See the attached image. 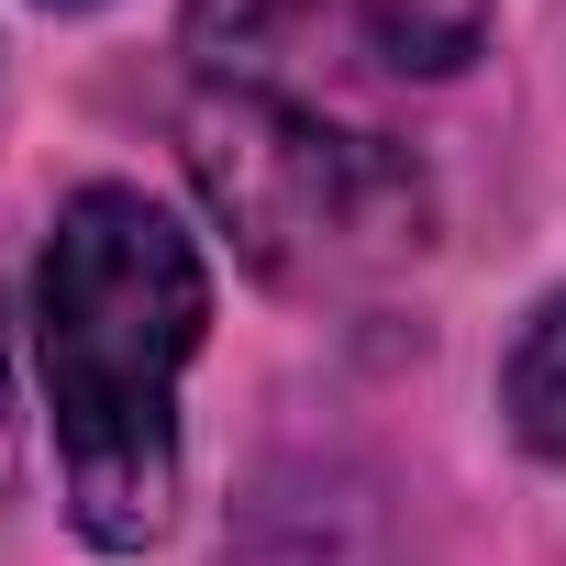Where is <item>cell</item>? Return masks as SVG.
I'll return each mask as SVG.
<instances>
[{"label":"cell","instance_id":"obj_1","mask_svg":"<svg viewBox=\"0 0 566 566\" xmlns=\"http://www.w3.org/2000/svg\"><path fill=\"white\" fill-rule=\"evenodd\" d=\"M211 334V266L200 233L90 178L67 189L45 266H34V367L56 411V478L90 555H145L178 511V378Z\"/></svg>","mask_w":566,"mask_h":566},{"label":"cell","instance_id":"obj_2","mask_svg":"<svg viewBox=\"0 0 566 566\" xmlns=\"http://www.w3.org/2000/svg\"><path fill=\"white\" fill-rule=\"evenodd\" d=\"M178 156L233 255L290 301H356L433 244V178L389 134H356L266 78H211L178 123Z\"/></svg>","mask_w":566,"mask_h":566},{"label":"cell","instance_id":"obj_6","mask_svg":"<svg viewBox=\"0 0 566 566\" xmlns=\"http://www.w3.org/2000/svg\"><path fill=\"white\" fill-rule=\"evenodd\" d=\"M12 444H23V411H12V290H0V489H12Z\"/></svg>","mask_w":566,"mask_h":566},{"label":"cell","instance_id":"obj_7","mask_svg":"<svg viewBox=\"0 0 566 566\" xmlns=\"http://www.w3.org/2000/svg\"><path fill=\"white\" fill-rule=\"evenodd\" d=\"M56 12H78V0H56Z\"/></svg>","mask_w":566,"mask_h":566},{"label":"cell","instance_id":"obj_4","mask_svg":"<svg viewBox=\"0 0 566 566\" xmlns=\"http://www.w3.org/2000/svg\"><path fill=\"white\" fill-rule=\"evenodd\" d=\"M500 422H511L533 455L566 467V290L522 312V334H511V356H500Z\"/></svg>","mask_w":566,"mask_h":566},{"label":"cell","instance_id":"obj_3","mask_svg":"<svg viewBox=\"0 0 566 566\" xmlns=\"http://www.w3.org/2000/svg\"><path fill=\"white\" fill-rule=\"evenodd\" d=\"M345 12H356L367 56L400 78H455L489 45V0H345Z\"/></svg>","mask_w":566,"mask_h":566},{"label":"cell","instance_id":"obj_5","mask_svg":"<svg viewBox=\"0 0 566 566\" xmlns=\"http://www.w3.org/2000/svg\"><path fill=\"white\" fill-rule=\"evenodd\" d=\"M312 0H189V56L211 78H266Z\"/></svg>","mask_w":566,"mask_h":566}]
</instances>
